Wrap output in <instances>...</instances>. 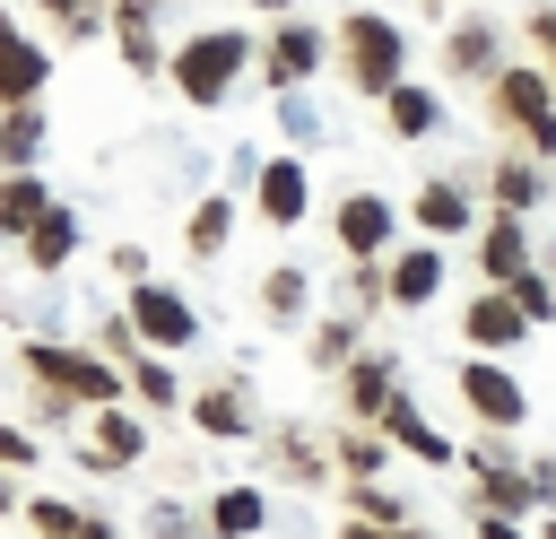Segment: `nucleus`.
Listing matches in <instances>:
<instances>
[{
    "label": "nucleus",
    "instance_id": "nucleus-26",
    "mask_svg": "<svg viewBox=\"0 0 556 539\" xmlns=\"http://www.w3.org/2000/svg\"><path fill=\"white\" fill-rule=\"evenodd\" d=\"M113 43H122V61L148 78V70H156V0H113Z\"/></svg>",
    "mask_w": 556,
    "mask_h": 539
},
{
    "label": "nucleus",
    "instance_id": "nucleus-10",
    "mask_svg": "<svg viewBox=\"0 0 556 539\" xmlns=\"http://www.w3.org/2000/svg\"><path fill=\"white\" fill-rule=\"evenodd\" d=\"M460 339H469L478 356H495V348H521V339H530V313H521V296H513V287H478V296L460 304Z\"/></svg>",
    "mask_w": 556,
    "mask_h": 539
},
{
    "label": "nucleus",
    "instance_id": "nucleus-29",
    "mask_svg": "<svg viewBox=\"0 0 556 539\" xmlns=\"http://www.w3.org/2000/svg\"><path fill=\"white\" fill-rule=\"evenodd\" d=\"M226 235H235V200H217V191H208V200L182 217V243H191L200 261H217V252H226Z\"/></svg>",
    "mask_w": 556,
    "mask_h": 539
},
{
    "label": "nucleus",
    "instance_id": "nucleus-19",
    "mask_svg": "<svg viewBox=\"0 0 556 539\" xmlns=\"http://www.w3.org/2000/svg\"><path fill=\"white\" fill-rule=\"evenodd\" d=\"M382 278H391V304H400V313H417V304H434V287H443V243H417V252H391V261H382Z\"/></svg>",
    "mask_w": 556,
    "mask_h": 539
},
{
    "label": "nucleus",
    "instance_id": "nucleus-18",
    "mask_svg": "<svg viewBox=\"0 0 556 539\" xmlns=\"http://www.w3.org/2000/svg\"><path fill=\"white\" fill-rule=\"evenodd\" d=\"M17 252H26V270H35V278H61V270L78 261V209H61V200H52V209H43V226H35Z\"/></svg>",
    "mask_w": 556,
    "mask_h": 539
},
{
    "label": "nucleus",
    "instance_id": "nucleus-44",
    "mask_svg": "<svg viewBox=\"0 0 556 539\" xmlns=\"http://www.w3.org/2000/svg\"><path fill=\"white\" fill-rule=\"evenodd\" d=\"M17 513V469H0V522Z\"/></svg>",
    "mask_w": 556,
    "mask_h": 539
},
{
    "label": "nucleus",
    "instance_id": "nucleus-5",
    "mask_svg": "<svg viewBox=\"0 0 556 539\" xmlns=\"http://www.w3.org/2000/svg\"><path fill=\"white\" fill-rule=\"evenodd\" d=\"M122 313H130V330H139L156 356H174V348H191V339H200L191 296H174V287H156V278H139V287L122 296Z\"/></svg>",
    "mask_w": 556,
    "mask_h": 539
},
{
    "label": "nucleus",
    "instance_id": "nucleus-25",
    "mask_svg": "<svg viewBox=\"0 0 556 539\" xmlns=\"http://www.w3.org/2000/svg\"><path fill=\"white\" fill-rule=\"evenodd\" d=\"M43 156V104H0V174H26Z\"/></svg>",
    "mask_w": 556,
    "mask_h": 539
},
{
    "label": "nucleus",
    "instance_id": "nucleus-43",
    "mask_svg": "<svg viewBox=\"0 0 556 539\" xmlns=\"http://www.w3.org/2000/svg\"><path fill=\"white\" fill-rule=\"evenodd\" d=\"M530 35H539V43H547V61H556V9H539V17H530Z\"/></svg>",
    "mask_w": 556,
    "mask_h": 539
},
{
    "label": "nucleus",
    "instance_id": "nucleus-6",
    "mask_svg": "<svg viewBox=\"0 0 556 539\" xmlns=\"http://www.w3.org/2000/svg\"><path fill=\"white\" fill-rule=\"evenodd\" d=\"M148 461V426H139V409H87V435H78V469H96V478H113V469H139Z\"/></svg>",
    "mask_w": 556,
    "mask_h": 539
},
{
    "label": "nucleus",
    "instance_id": "nucleus-24",
    "mask_svg": "<svg viewBox=\"0 0 556 539\" xmlns=\"http://www.w3.org/2000/svg\"><path fill=\"white\" fill-rule=\"evenodd\" d=\"M330 461H339V478H382V461H391V435L348 417V426L330 435Z\"/></svg>",
    "mask_w": 556,
    "mask_h": 539
},
{
    "label": "nucleus",
    "instance_id": "nucleus-12",
    "mask_svg": "<svg viewBox=\"0 0 556 539\" xmlns=\"http://www.w3.org/2000/svg\"><path fill=\"white\" fill-rule=\"evenodd\" d=\"M182 409H191V426H200L208 443H243V435H252V383H243V374H217V383H200Z\"/></svg>",
    "mask_w": 556,
    "mask_h": 539
},
{
    "label": "nucleus",
    "instance_id": "nucleus-13",
    "mask_svg": "<svg viewBox=\"0 0 556 539\" xmlns=\"http://www.w3.org/2000/svg\"><path fill=\"white\" fill-rule=\"evenodd\" d=\"M408 217H417V235H426V243H452V235H469V226H478V209H469V183H460V174L417 183Z\"/></svg>",
    "mask_w": 556,
    "mask_h": 539
},
{
    "label": "nucleus",
    "instance_id": "nucleus-23",
    "mask_svg": "<svg viewBox=\"0 0 556 539\" xmlns=\"http://www.w3.org/2000/svg\"><path fill=\"white\" fill-rule=\"evenodd\" d=\"M539 191H547V174H539L530 156H495V165H486V200H495V209L530 217V209H539Z\"/></svg>",
    "mask_w": 556,
    "mask_h": 539
},
{
    "label": "nucleus",
    "instance_id": "nucleus-39",
    "mask_svg": "<svg viewBox=\"0 0 556 539\" xmlns=\"http://www.w3.org/2000/svg\"><path fill=\"white\" fill-rule=\"evenodd\" d=\"M339 539H434V530H417V522H339Z\"/></svg>",
    "mask_w": 556,
    "mask_h": 539
},
{
    "label": "nucleus",
    "instance_id": "nucleus-27",
    "mask_svg": "<svg viewBox=\"0 0 556 539\" xmlns=\"http://www.w3.org/2000/svg\"><path fill=\"white\" fill-rule=\"evenodd\" d=\"M261 313H269V322H304V313H313V278H304L295 261H278V270L261 278Z\"/></svg>",
    "mask_w": 556,
    "mask_h": 539
},
{
    "label": "nucleus",
    "instance_id": "nucleus-33",
    "mask_svg": "<svg viewBox=\"0 0 556 539\" xmlns=\"http://www.w3.org/2000/svg\"><path fill=\"white\" fill-rule=\"evenodd\" d=\"M348 513H356V522H408V504H400L382 478H348Z\"/></svg>",
    "mask_w": 556,
    "mask_h": 539
},
{
    "label": "nucleus",
    "instance_id": "nucleus-31",
    "mask_svg": "<svg viewBox=\"0 0 556 539\" xmlns=\"http://www.w3.org/2000/svg\"><path fill=\"white\" fill-rule=\"evenodd\" d=\"M130 391H139V409H156V417H165V409H182V400H191V391H182V383H174V365H165V356H156V348H148V356H130Z\"/></svg>",
    "mask_w": 556,
    "mask_h": 539
},
{
    "label": "nucleus",
    "instance_id": "nucleus-21",
    "mask_svg": "<svg viewBox=\"0 0 556 539\" xmlns=\"http://www.w3.org/2000/svg\"><path fill=\"white\" fill-rule=\"evenodd\" d=\"M43 209H52V183L26 165V174H0V243H26L35 226H43Z\"/></svg>",
    "mask_w": 556,
    "mask_h": 539
},
{
    "label": "nucleus",
    "instance_id": "nucleus-36",
    "mask_svg": "<svg viewBox=\"0 0 556 539\" xmlns=\"http://www.w3.org/2000/svg\"><path fill=\"white\" fill-rule=\"evenodd\" d=\"M35 9H43L70 43H87V35H96V0H35Z\"/></svg>",
    "mask_w": 556,
    "mask_h": 539
},
{
    "label": "nucleus",
    "instance_id": "nucleus-20",
    "mask_svg": "<svg viewBox=\"0 0 556 539\" xmlns=\"http://www.w3.org/2000/svg\"><path fill=\"white\" fill-rule=\"evenodd\" d=\"M382 435H391L400 452H417L426 469H452V435H443V426H426V409H417L408 391H400V400L382 409Z\"/></svg>",
    "mask_w": 556,
    "mask_h": 539
},
{
    "label": "nucleus",
    "instance_id": "nucleus-45",
    "mask_svg": "<svg viewBox=\"0 0 556 539\" xmlns=\"http://www.w3.org/2000/svg\"><path fill=\"white\" fill-rule=\"evenodd\" d=\"M539 539H556V513H547V522H539Z\"/></svg>",
    "mask_w": 556,
    "mask_h": 539
},
{
    "label": "nucleus",
    "instance_id": "nucleus-3",
    "mask_svg": "<svg viewBox=\"0 0 556 539\" xmlns=\"http://www.w3.org/2000/svg\"><path fill=\"white\" fill-rule=\"evenodd\" d=\"M243 61H252V43H243L235 26H217V35H191L165 70H174L182 104H226V96H235V78H243Z\"/></svg>",
    "mask_w": 556,
    "mask_h": 539
},
{
    "label": "nucleus",
    "instance_id": "nucleus-35",
    "mask_svg": "<svg viewBox=\"0 0 556 539\" xmlns=\"http://www.w3.org/2000/svg\"><path fill=\"white\" fill-rule=\"evenodd\" d=\"M148 539H208V513H191V504L165 496V504L148 513Z\"/></svg>",
    "mask_w": 556,
    "mask_h": 539
},
{
    "label": "nucleus",
    "instance_id": "nucleus-34",
    "mask_svg": "<svg viewBox=\"0 0 556 539\" xmlns=\"http://www.w3.org/2000/svg\"><path fill=\"white\" fill-rule=\"evenodd\" d=\"M96 348H104L122 374H130V356H148V339L130 330V313H104V322H96Z\"/></svg>",
    "mask_w": 556,
    "mask_h": 539
},
{
    "label": "nucleus",
    "instance_id": "nucleus-16",
    "mask_svg": "<svg viewBox=\"0 0 556 539\" xmlns=\"http://www.w3.org/2000/svg\"><path fill=\"white\" fill-rule=\"evenodd\" d=\"M261 443H269V469H278V478H295V487H321V478L339 469V461H330V443H321L313 426H269Z\"/></svg>",
    "mask_w": 556,
    "mask_h": 539
},
{
    "label": "nucleus",
    "instance_id": "nucleus-4",
    "mask_svg": "<svg viewBox=\"0 0 556 539\" xmlns=\"http://www.w3.org/2000/svg\"><path fill=\"white\" fill-rule=\"evenodd\" d=\"M460 400H469V417L486 426V435H513V426H530V391H521V374H504L495 356H460Z\"/></svg>",
    "mask_w": 556,
    "mask_h": 539
},
{
    "label": "nucleus",
    "instance_id": "nucleus-11",
    "mask_svg": "<svg viewBox=\"0 0 556 539\" xmlns=\"http://www.w3.org/2000/svg\"><path fill=\"white\" fill-rule=\"evenodd\" d=\"M252 209H261V226H304V209H313V174H304V156H269L261 174H252Z\"/></svg>",
    "mask_w": 556,
    "mask_h": 539
},
{
    "label": "nucleus",
    "instance_id": "nucleus-42",
    "mask_svg": "<svg viewBox=\"0 0 556 539\" xmlns=\"http://www.w3.org/2000/svg\"><path fill=\"white\" fill-rule=\"evenodd\" d=\"M70 539H122V530H113L104 513H78V522H70Z\"/></svg>",
    "mask_w": 556,
    "mask_h": 539
},
{
    "label": "nucleus",
    "instance_id": "nucleus-17",
    "mask_svg": "<svg viewBox=\"0 0 556 539\" xmlns=\"http://www.w3.org/2000/svg\"><path fill=\"white\" fill-rule=\"evenodd\" d=\"M261 70H269V87H278V96H287V87H304V78L321 70V35L287 17V26H278V35L261 43Z\"/></svg>",
    "mask_w": 556,
    "mask_h": 539
},
{
    "label": "nucleus",
    "instance_id": "nucleus-30",
    "mask_svg": "<svg viewBox=\"0 0 556 539\" xmlns=\"http://www.w3.org/2000/svg\"><path fill=\"white\" fill-rule=\"evenodd\" d=\"M356 330H365L356 313H321V322H313V339H304V348H313V365H321V374H339L348 356H365V348H356Z\"/></svg>",
    "mask_w": 556,
    "mask_h": 539
},
{
    "label": "nucleus",
    "instance_id": "nucleus-7",
    "mask_svg": "<svg viewBox=\"0 0 556 539\" xmlns=\"http://www.w3.org/2000/svg\"><path fill=\"white\" fill-rule=\"evenodd\" d=\"M495 122L530 139V156H556V104H547V78L539 70H504L495 78Z\"/></svg>",
    "mask_w": 556,
    "mask_h": 539
},
{
    "label": "nucleus",
    "instance_id": "nucleus-41",
    "mask_svg": "<svg viewBox=\"0 0 556 539\" xmlns=\"http://www.w3.org/2000/svg\"><path fill=\"white\" fill-rule=\"evenodd\" d=\"M469 539H539V530H521L513 513H478V530H469Z\"/></svg>",
    "mask_w": 556,
    "mask_h": 539
},
{
    "label": "nucleus",
    "instance_id": "nucleus-2",
    "mask_svg": "<svg viewBox=\"0 0 556 539\" xmlns=\"http://www.w3.org/2000/svg\"><path fill=\"white\" fill-rule=\"evenodd\" d=\"M400 61H408L400 26L374 17V9H348V26H339V70H348V87H356V96H391V87H400Z\"/></svg>",
    "mask_w": 556,
    "mask_h": 539
},
{
    "label": "nucleus",
    "instance_id": "nucleus-15",
    "mask_svg": "<svg viewBox=\"0 0 556 539\" xmlns=\"http://www.w3.org/2000/svg\"><path fill=\"white\" fill-rule=\"evenodd\" d=\"M478 270H486V287H513V278L530 270V226H521L513 209H495V217L478 226Z\"/></svg>",
    "mask_w": 556,
    "mask_h": 539
},
{
    "label": "nucleus",
    "instance_id": "nucleus-37",
    "mask_svg": "<svg viewBox=\"0 0 556 539\" xmlns=\"http://www.w3.org/2000/svg\"><path fill=\"white\" fill-rule=\"evenodd\" d=\"M513 296H521V313H530V322H556V278L521 270V278H513Z\"/></svg>",
    "mask_w": 556,
    "mask_h": 539
},
{
    "label": "nucleus",
    "instance_id": "nucleus-28",
    "mask_svg": "<svg viewBox=\"0 0 556 539\" xmlns=\"http://www.w3.org/2000/svg\"><path fill=\"white\" fill-rule=\"evenodd\" d=\"M382 122H391V130H400V139H426V130H434V122H443V104H434V96H426V87H408V78H400V87H391V96H382Z\"/></svg>",
    "mask_w": 556,
    "mask_h": 539
},
{
    "label": "nucleus",
    "instance_id": "nucleus-14",
    "mask_svg": "<svg viewBox=\"0 0 556 539\" xmlns=\"http://www.w3.org/2000/svg\"><path fill=\"white\" fill-rule=\"evenodd\" d=\"M43 78H52L43 43H26L17 17L0 9V104H43Z\"/></svg>",
    "mask_w": 556,
    "mask_h": 539
},
{
    "label": "nucleus",
    "instance_id": "nucleus-32",
    "mask_svg": "<svg viewBox=\"0 0 556 539\" xmlns=\"http://www.w3.org/2000/svg\"><path fill=\"white\" fill-rule=\"evenodd\" d=\"M443 61H452L460 78H486V70H495V26H486V17H469V26L443 43Z\"/></svg>",
    "mask_w": 556,
    "mask_h": 539
},
{
    "label": "nucleus",
    "instance_id": "nucleus-1",
    "mask_svg": "<svg viewBox=\"0 0 556 539\" xmlns=\"http://www.w3.org/2000/svg\"><path fill=\"white\" fill-rule=\"evenodd\" d=\"M17 374H26L43 426H70V417L113 409V400L130 391V374H122L104 348H70V339H26V348H17Z\"/></svg>",
    "mask_w": 556,
    "mask_h": 539
},
{
    "label": "nucleus",
    "instance_id": "nucleus-8",
    "mask_svg": "<svg viewBox=\"0 0 556 539\" xmlns=\"http://www.w3.org/2000/svg\"><path fill=\"white\" fill-rule=\"evenodd\" d=\"M391 226H400V209L382 191H339V209H330V235H339L348 261H382L391 252Z\"/></svg>",
    "mask_w": 556,
    "mask_h": 539
},
{
    "label": "nucleus",
    "instance_id": "nucleus-38",
    "mask_svg": "<svg viewBox=\"0 0 556 539\" xmlns=\"http://www.w3.org/2000/svg\"><path fill=\"white\" fill-rule=\"evenodd\" d=\"M35 461H43V443L26 426H0V469H35Z\"/></svg>",
    "mask_w": 556,
    "mask_h": 539
},
{
    "label": "nucleus",
    "instance_id": "nucleus-46",
    "mask_svg": "<svg viewBox=\"0 0 556 539\" xmlns=\"http://www.w3.org/2000/svg\"><path fill=\"white\" fill-rule=\"evenodd\" d=\"M261 9H287V0H261Z\"/></svg>",
    "mask_w": 556,
    "mask_h": 539
},
{
    "label": "nucleus",
    "instance_id": "nucleus-22",
    "mask_svg": "<svg viewBox=\"0 0 556 539\" xmlns=\"http://www.w3.org/2000/svg\"><path fill=\"white\" fill-rule=\"evenodd\" d=\"M200 513H208V539H252V530L269 522V496H261V487H217Z\"/></svg>",
    "mask_w": 556,
    "mask_h": 539
},
{
    "label": "nucleus",
    "instance_id": "nucleus-9",
    "mask_svg": "<svg viewBox=\"0 0 556 539\" xmlns=\"http://www.w3.org/2000/svg\"><path fill=\"white\" fill-rule=\"evenodd\" d=\"M391 400H400V356H391V348H365V356L339 365V409H348L356 426H382Z\"/></svg>",
    "mask_w": 556,
    "mask_h": 539
},
{
    "label": "nucleus",
    "instance_id": "nucleus-40",
    "mask_svg": "<svg viewBox=\"0 0 556 539\" xmlns=\"http://www.w3.org/2000/svg\"><path fill=\"white\" fill-rule=\"evenodd\" d=\"M113 278L139 287V278H148V252H139V243H113Z\"/></svg>",
    "mask_w": 556,
    "mask_h": 539
}]
</instances>
